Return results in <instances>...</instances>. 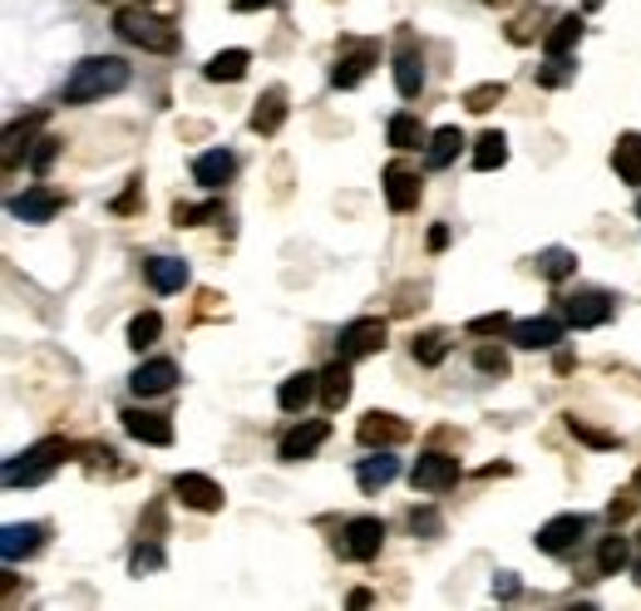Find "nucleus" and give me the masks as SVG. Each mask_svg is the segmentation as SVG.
<instances>
[{"label":"nucleus","mask_w":641,"mask_h":611,"mask_svg":"<svg viewBox=\"0 0 641 611\" xmlns=\"http://www.w3.org/2000/svg\"><path fill=\"white\" fill-rule=\"evenodd\" d=\"M128 84V65L118 55H89L69 69L65 79V104H94L104 94H118Z\"/></svg>","instance_id":"1"},{"label":"nucleus","mask_w":641,"mask_h":611,"mask_svg":"<svg viewBox=\"0 0 641 611\" xmlns=\"http://www.w3.org/2000/svg\"><path fill=\"white\" fill-rule=\"evenodd\" d=\"M114 30L128 39V45L153 49V55H168V49L178 45V30L168 25V20L148 15L144 5H124V10H114Z\"/></svg>","instance_id":"2"},{"label":"nucleus","mask_w":641,"mask_h":611,"mask_svg":"<svg viewBox=\"0 0 641 611\" xmlns=\"http://www.w3.org/2000/svg\"><path fill=\"white\" fill-rule=\"evenodd\" d=\"M69 453V443L65 439H39V443H30L25 453H15V459L5 463V483L10 488H35V483H45L49 473L59 469V459Z\"/></svg>","instance_id":"3"},{"label":"nucleus","mask_w":641,"mask_h":611,"mask_svg":"<svg viewBox=\"0 0 641 611\" xmlns=\"http://www.w3.org/2000/svg\"><path fill=\"white\" fill-rule=\"evenodd\" d=\"M385 350V321L380 315H360V321L341 325V341H335V355L341 360H365V355Z\"/></svg>","instance_id":"4"},{"label":"nucleus","mask_w":641,"mask_h":611,"mask_svg":"<svg viewBox=\"0 0 641 611\" xmlns=\"http://www.w3.org/2000/svg\"><path fill=\"white\" fill-rule=\"evenodd\" d=\"M410 483H414V488H424V493L454 488V483H459V459H454V453H444V449L420 453V459H414V469H410Z\"/></svg>","instance_id":"5"},{"label":"nucleus","mask_w":641,"mask_h":611,"mask_svg":"<svg viewBox=\"0 0 641 611\" xmlns=\"http://www.w3.org/2000/svg\"><path fill=\"white\" fill-rule=\"evenodd\" d=\"M173 498L193 512H217L222 508V488H217L207 473H178L173 479Z\"/></svg>","instance_id":"6"},{"label":"nucleus","mask_w":641,"mask_h":611,"mask_svg":"<svg viewBox=\"0 0 641 611\" xmlns=\"http://www.w3.org/2000/svg\"><path fill=\"white\" fill-rule=\"evenodd\" d=\"M380 542H385V522L380 518H351L345 522V532H341V552L345 557H355V562H370L375 552H380Z\"/></svg>","instance_id":"7"},{"label":"nucleus","mask_w":641,"mask_h":611,"mask_svg":"<svg viewBox=\"0 0 641 611\" xmlns=\"http://www.w3.org/2000/svg\"><path fill=\"white\" fill-rule=\"evenodd\" d=\"M587 532V518L582 512H558V518H548L538 528V552H568V547H577V538Z\"/></svg>","instance_id":"8"},{"label":"nucleus","mask_w":641,"mask_h":611,"mask_svg":"<svg viewBox=\"0 0 641 611\" xmlns=\"http://www.w3.org/2000/svg\"><path fill=\"white\" fill-rule=\"evenodd\" d=\"M118 419H124V429L134 434L138 443H153V449H168V443H173V424H168V414H153V410H124Z\"/></svg>","instance_id":"9"},{"label":"nucleus","mask_w":641,"mask_h":611,"mask_svg":"<svg viewBox=\"0 0 641 611\" xmlns=\"http://www.w3.org/2000/svg\"><path fill=\"white\" fill-rule=\"evenodd\" d=\"M420 173H410V168H385V203H390V212H410V207H420Z\"/></svg>","instance_id":"10"},{"label":"nucleus","mask_w":641,"mask_h":611,"mask_svg":"<svg viewBox=\"0 0 641 611\" xmlns=\"http://www.w3.org/2000/svg\"><path fill=\"white\" fill-rule=\"evenodd\" d=\"M355 434H360L365 449H390V443H400L404 434H410V424L394 419V414H385V410H370V414L360 419V429H355Z\"/></svg>","instance_id":"11"},{"label":"nucleus","mask_w":641,"mask_h":611,"mask_svg":"<svg viewBox=\"0 0 641 611\" xmlns=\"http://www.w3.org/2000/svg\"><path fill=\"white\" fill-rule=\"evenodd\" d=\"M513 345H523V350H552V345L562 341V321H552V315H533V321H513Z\"/></svg>","instance_id":"12"},{"label":"nucleus","mask_w":641,"mask_h":611,"mask_svg":"<svg viewBox=\"0 0 641 611\" xmlns=\"http://www.w3.org/2000/svg\"><path fill=\"white\" fill-rule=\"evenodd\" d=\"M178 384V365L173 360H148L134 370V380H128V390L138 394V400H153V394H168Z\"/></svg>","instance_id":"13"},{"label":"nucleus","mask_w":641,"mask_h":611,"mask_svg":"<svg viewBox=\"0 0 641 611\" xmlns=\"http://www.w3.org/2000/svg\"><path fill=\"white\" fill-rule=\"evenodd\" d=\"M611 315V296L607 291H577L568 296V325H577V331H592V325H602Z\"/></svg>","instance_id":"14"},{"label":"nucleus","mask_w":641,"mask_h":611,"mask_svg":"<svg viewBox=\"0 0 641 611\" xmlns=\"http://www.w3.org/2000/svg\"><path fill=\"white\" fill-rule=\"evenodd\" d=\"M59 207H65V197L45 193V187H30V193L10 197V217H20V222H49Z\"/></svg>","instance_id":"15"},{"label":"nucleus","mask_w":641,"mask_h":611,"mask_svg":"<svg viewBox=\"0 0 641 611\" xmlns=\"http://www.w3.org/2000/svg\"><path fill=\"white\" fill-rule=\"evenodd\" d=\"M39 542H45V522H10V528L0 532V557L20 562V557H30V552H39Z\"/></svg>","instance_id":"16"},{"label":"nucleus","mask_w":641,"mask_h":611,"mask_svg":"<svg viewBox=\"0 0 641 611\" xmlns=\"http://www.w3.org/2000/svg\"><path fill=\"white\" fill-rule=\"evenodd\" d=\"M375 59H380V49H375V45H355L351 55H341V59H335L331 84H335V89H355L365 74H370V65H375Z\"/></svg>","instance_id":"17"},{"label":"nucleus","mask_w":641,"mask_h":611,"mask_svg":"<svg viewBox=\"0 0 641 611\" xmlns=\"http://www.w3.org/2000/svg\"><path fill=\"white\" fill-rule=\"evenodd\" d=\"M325 434H331V429H325L321 419H306V424H296V429L282 439V459H286V463H301V459H311V453L325 443Z\"/></svg>","instance_id":"18"},{"label":"nucleus","mask_w":641,"mask_h":611,"mask_svg":"<svg viewBox=\"0 0 641 611\" xmlns=\"http://www.w3.org/2000/svg\"><path fill=\"white\" fill-rule=\"evenodd\" d=\"M400 479V459H390V453H375V459H360V469H355V483H360L365 493H380L390 488V483Z\"/></svg>","instance_id":"19"},{"label":"nucleus","mask_w":641,"mask_h":611,"mask_svg":"<svg viewBox=\"0 0 641 611\" xmlns=\"http://www.w3.org/2000/svg\"><path fill=\"white\" fill-rule=\"evenodd\" d=\"M232 173H237V158L227 153V148L197 153V163H193V177H197L203 187H222V183H232Z\"/></svg>","instance_id":"20"},{"label":"nucleus","mask_w":641,"mask_h":611,"mask_svg":"<svg viewBox=\"0 0 641 611\" xmlns=\"http://www.w3.org/2000/svg\"><path fill=\"white\" fill-rule=\"evenodd\" d=\"M247 65H252L247 49H217V55L203 65V74L213 79V84H237V79H247Z\"/></svg>","instance_id":"21"},{"label":"nucleus","mask_w":641,"mask_h":611,"mask_svg":"<svg viewBox=\"0 0 641 611\" xmlns=\"http://www.w3.org/2000/svg\"><path fill=\"white\" fill-rule=\"evenodd\" d=\"M316 390H321V374L301 370V374H291V380H282V390H276V404H282L286 414H301L306 404H311Z\"/></svg>","instance_id":"22"},{"label":"nucleus","mask_w":641,"mask_h":611,"mask_svg":"<svg viewBox=\"0 0 641 611\" xmlns=\"http://www.w3.org/2000/svg\"><path fill=\"white\" fill-rule=\"evenodd\" d=\"M394 89H400V99H420V89H424V59L414 55V45H404L400 55H394Z\"/></svg>","instance_id":"23"},{"label":"nucleus","mask_w":641,"mask_h":611,"mask_svg":"<svg viewBox=\"0 0 641 611\" xmlns=\"http://www.w3.org/2000/svg\"><path fill=\"white\" fill-rule=\"evenodd\" d=\"M611 168H617L621 183L641 187V134H621L617 148H611Z\"/></svg>","instance_id":"24"},{"label":"nucleus","mask_w":641,"mask_h":611,"mask_svg":"<svg viewBox=\"0 0 641 611\" xmlns=\"http://www.w3.org/2000/svg\"><path fill=\"white\" fill-rule=\"evenodd\" d=\"M286 124V89H266L252 108V134H276Z\"/></svg>","instance_id":"25"},{"label":"nucleus","mask_w":641,"mask_h":611,"mask_svg":"<svg viewBox=\"0 0 641 611\" xmlns=\"http://www.w3.org/2000/svg\"><path fill=\"white\" fill-rule=\"evenodd\" d=\"M321 400H325V410H341V404L351 400V360L335 355V365L321 370Z\"/></svg>","instance_id":"26"},{"label":"nucleus","mask_w":641,"mask_h":611,"mask_svg":"<svg viewBox=\"0 0 641 611\" xmlns=\"http://www.w3.org/2000/svg\"><path fill=\"white\" fill-rule=\"evenodd\" d=\"M148 281H153V291H183L187 286V262H178V256H153L148 262Z\"/></svg>","instance_id":"27"},{"label":"nucleus","mask_w":641,"mask_h":611,"mask_svg":"<svg viewBox=\"0 0 641 611\" xmlns=\"http://www.w3.org/2000/svg\"><path fill=\"white\" fill-rule=\"evenodd\" d=\"M508 163V138L499 134V128H489V134H479V143H473V168L479 173H493V168Z\"/></svg>","instance_id":"28"},{"label":"nucleus","mask_w":641,"mask_h":611,"mask_svg":"<svg viewBox=\"0 0 641 611\" xmlns=\"http://www.w3.org/2000/svg\"><path fill=\"white\" fill-rule=\"evenodd\" d=\"M582 39V15H562L558 25H552V35L542 39V49H548V59H568V49Z\"/></svg>","instance_id":"29"},{"label":"nucleus","mask_w":641,"mask_h":611,"mask_svg":"<svg viewBox=\"0 0 641 611\" xmlns=\"http://www.w3.org/2000/svg\"><path fill=\"white\" fill-rule=\"evenodd\" d=\"M459 148H463V134L449 124V128H439V134L430 138V153L424 158H430V168H449L454 158H459Z\"/></svg>","instance_id":"30"},{"label":"nucleus","mask_w":641,"mask_h":611,"mask_svg":"<svg viewBox=\"0 0 641 611\" xmlns=\"http://www.w3.org/2000/svg\"><path fill=\"white\" fill-rule=\"evenodd\" d=\"M572 272H577V256H572L568 246H548V252L538 256V276H548V281H568Z\"/></svg>","instance_id":"31"},{"label":"nucleus","mask_w":641,"mask_h":611,"mask_svg":"<svg viewBox=\"0 0 641 611\" xmlns=\"http://www.w3.org/2000/svg\"><path fill=\"white\" fill-rule=\"evenodd\" d=\"M627 557H631V542L621 538V532L602 538V547H597V567L607 572V577H611V572H621V567H627Z\"/></svg>","instance_id":"32"},{"label":"nucleus","mask_w":641,"mask_h":611,"mask_svg":"<svg viewBox=\"0 0 641 611\" xmlns=\"http://www.w3.org/2000/svg\"><path fill=\"white\" fill-rule=\"evenodd\" d=\"M158 335H163V315H158V311H144V315H134V321H128V345H134V350L153 345Z\"/></svg>","instance_id":"33"},{"label":"nucleus","mask_w":641,"mask_h":611,"mask_svg":"<svg viewBox=\"0 0 641 611\" xmlns=\"http://www.w3.org/2000/svg\"><path fill=\"white\" fill-rule=\"evenodd\" d=\"M385 134H390V143H394V148H420V143H424L420 118H414V114H394Z\"/></svg>","instance_id":"34"},{"label":"nucleus","mask_w":641,"mask_h":611,"mask_svg":"<svg viewBox=\"0 0 641 611\" xmlns=\"http://www.w3.org/2000/svg\"><path fill=\"white\" fill-rule=\"evenodd\" d=\"M217 217H222V207H217V203H178L173 207V222L178 227H203V222H217Z\"/></svg>","instance_id":"35"},{"label":"nucleus","mask_w":641,"mask_h":611,"mask_svg":"<svg viewBox=\"0 0 641 611\" xmlns=\"http://www.w3.org/2000/svg\"><path fill=\"white\" fill-rule=\"evenodd\" d=\"M568 429H572V439H582L587 449H617V434L592 429V424H587V419H577V414H568Z\"/></svg>","instance_id":"36"},{"label":"nucleus","mask_w":641,"mask_h":611,"mask_svg":"<svg viewBox=\"0 0 641 611\" xmlns=\"http://www.w3.org/2000/svg\"><path fill=\"white\" fill-rule=\"evenodd\" d=\"M128 567H134V577H144V572L163 567V547H158V538L138 542V547H134V557H128Z\"/></svg>","instance_id":"37"},{"label":"nucleus","mask_w":641,"mask_h":611,"mask_svg":"<svg viewBox=\"0 0 641 611\" xmlns=\"http://www.w3.org/2000/svg\"><path fill=\"white\" fill-rule=\"evenodd\" d=\"M414 360H420V365H439L444 360V335L439 331L414 335Z\"/></svg>","instance_id":"38"},{"label":"nucleus","mask_w":641,"mask_h":611,"mask_svg":"<svg viewBox=\"0 0 641 611\" xmlns=\"http://www.w3.org/2000/svg\"><path fill=\"white\" fill-rule=\"evenodd\" d=\"M503 99V79H489V84H479V89H469L463 94V104L473 108V114H483V108H493Z\"/></svg>","instance_id":"39"},{"label":"nucleus","mask_w":641,"mask_h":611,"mask_svg":"<svg viewBox=\"0 0 641 611\" xmlns=\"http://www.w3.org/2000/svg\"><path fill=\"white\" fill-rule=\"evenodd\" d=\"M45 124V114H30L25 124H10V134H5V163H15V153H20V143H25L35 128Z\"/></svg>","instance_id":"40"},{"label":"nucleus","mask_w":641,"mask_h":611,"mask_svg":"<svg viewBox=\"0 0 641 611\" xmlns=\"http://www.w3.org/2000/svg\"><path fill=\"white\" fill-rule=\"evenodd\" d=\"M463 331H469V335H503V331H513V321L503 311H489V315H473Z\"/></svg>","instance_id":"41"},{"label":"nucleus","mask_w":641,"mask_h":611,"mask_svg":"<svg viewBox=\"0 0 641 611\" xmlns=\"http://www.w3.org/2000/svg\"><path fill=\"white\" fill-rule=\"evenodd\" d=\"M473 365H479L483 374H508V355H503V350H493V345H483V350L473 355Z\"/></svg>","instance_id":"42"},{"label":"nucleus","mask_w":641,"mask_h":611,"mask_svg":"<svg viewBox=\"0 0 641 611\" xmlns=\"http://www.w3.org/2000/svg\"><path fill=\"white\" fill-rule=\"evenodd\" d=\"M59 148H65V143H59V138H39V143H35V153H30V168H35V173H45V168L55 163V153H59Z\"/></svg>","instance_id":"43"},{"label":"nucleus","mask_w":641,"mask_h":611,"mask_svg":"<svg viewBox=\"0 0 641 611\" xmlns=\"http://www.w3.org/2000/svg\"><path fill=\"white\" fill-rule=\"evenodd\" d=\"M410 528L414 532H439V512H434V508H414L410 512Z\"/></svg>","instance_id":"44"},{"label":"nucleus","mask_w":641,"mask_h":611,"mask_svg":"<svg viewBox=\"0 0 641 611\" xmlns=\"http://www.w3.org/2000/svg\"><path fill=\"white\" fill-rule=\"evenodd\" d=\"M493 597H518V577H513V572H499V577H493Z\"/></svg>","instance_id":"45"},{"label":"nucleus","mask_w":641,"mask_h":611,"mask_svg":"<svg viewBox=\"0 0 641 611\" xmlns=\"http://www.w3.org/2000/svg\"><path fill=\"white\" fill-rule=\"evenodd\" d=\"M138 187H144V183H138V177H134V183H128V193L114 203V212H128V207H138Z\"/></svg>","instance_id":"46"},{"label":"nucleus","mask_w":641,"mask_h":611,"mask_svg":"<svg viewBox=\"0 0 641 611\" xmlns=\"http://www.w3.org/2000/svg\"><path fill=\"white\" fill-rule=\"evenodd\" d=\"M449 246V227H430V252H444Z\"/></svg>","instance_id":"47"},{"label":"nucleus","mask_w":641,"mask_h":611,"mask_svg":"<svg viewBox=\"0 0 641 611\" xmlns=\"http://www.w3.org/2000/svg\"><path fill=\"white\" fill-rule=\"evenodd\" d=\"M607 512H611V522H621V518H627V512H631V498H617Z\"/></svg>","instance_id":"48"},{"label":"nucleus","mask_w":641,"mask_h":611,"mask_svg":"<svg viewBox=\"0 0 641 611\" xmlns=\"http://www.w3.org/2000/svg\"><path fill=\"white\" fill-rule=\"evenodd\" d=\"M237 10H262V5H276V0H232Z\"/></svg>","instance_id":"49"},{"label":"nucleus","mask_w":641,"mask_h":611,"mask_svg":"<svg viewBox=\"0 0 641 611\" xmlns=\"http://www.w3.org/2000/svg\"><path fill=\"white\" fill-rule=\"evenodd\" d=\"M597 5H602V0H587V10H597Z\"/></svg>","instance_id":"50"},{"label":"nucleus","mask_w":641,"mask_h":611,"mask_svg":"<svg viewBox=\"0 0 641 611\" xmlns=\"http://www.w3.org/2000/svg\"><path fill=\"white\" fill-rule=\"evenodd\" d=\"M637 493H641V473H637Z\"/></svg>","instance_id":"51"},{"label":"nucleus","mask_w":641,"mask_h":611,"mask_svg":"<svg viewBox=\"0 0 641 611\" xmlns=\"http://www.w3.org/2000/svg\"><path fill=\"white\" fill-rule=\"evenodd\" d=\"M637 581H641V567H637Z\"/></svg>","instance_id":"52"},{"label":"nucleus","mask_w":641,"mask_h":611,"mask_svg":"<svg viewBox=\"0 0 641 611\" xmlns=\"http://www.w3.org/2000/svg\"><path fill=\"white\" fill-rule=\"evenodd\" d=\"M493 5H499V0H493Z\"/></svg>","instance_id":"53"},{"label":"nucleus","mask_w":641,"mask_h":611,"mask_svg":"<svg viewBox=\"0 0 641 611\" xmlns=\"http://www.w3.org/2000/svg\"><path fill=\"white\" fill-rule=\"evenodd\" d=\"M637 538H641V532H637Z\"/></svg>","instance_id":"54"}]
</instances>
